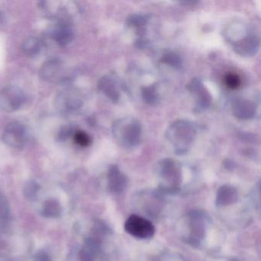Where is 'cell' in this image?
I'll use <instances>...</instances> for the list:
<instances>
[{
    "label": "cell",
    "mask_w": 261,
    "mask_h": 261,
    "mask_svg": "<svg viewBox=\"0 0 261 261\" xmlns=\"http://www.w3.org/2000/svg\"><path fill=\"white\" fill-rule=\"evenodd\" d=\"M98 87L100 91L105 93L108 97H110V99L114 101H117L118 99V94H117L115 82L112 79L108 76H105L99 81Z\"/></svg>",
    "instance_id": "9a60e30c"
},
{
    "label": "cell",
    "mask_w": 261,
    "mask_h": 261,
    "mask_svg": "<svg viewBox=\"0 0 261 261\" xmlns=\"http://www.w3.org/2000/svg\"><path fill=\"white\" fill-rule=\"evenodd\" d=\"M73 140L76 144L82 147H87L91 143V139L90 136L82 130H76L73 136Z\"/></svg>",
    "instance_id": "e0dca14e"
},
{
    "label": "cell",
    "mask_w": 261,
    "mask_h": 261,
    "mask_svg": "<svg viewBox=\"0 0 261 261\" xmlns=\"http://www.w3.org/2000/svg\"><path fill=\"white\" fill-rule=\"evenodd\" d=\"M83 105L82 95L74 88H66L55 99V107L62 115H71L79 111Z\"/></svg>",
    "instance_id": "277c9868"
},
{
    "label": "cell",
    "mask_w": 261,
    "mask_h": 261,
    "mask_svg": "<svg viewBox=\"0 0 261 261\" xmlns=\"http://www.w3.org/2000/svg\"><path fill=\"white\" fill-rule=\"evenodd\" d=\"M29 134L27 127L19 122H12L6 126L3 134V141L7 146L21 149L27 145Z\"/></svg>",
    "instance_id": "52a82bcc"
},
{
    "label": "cell",
    "mask_w": 261,
    "mask_h": 261,
    "mask_svg": "<svg viewBox=\"0 0 261 261\" xmlns=\"http://www.w3.org/2000/svg\"><path fill=\"white\" fill-rule=\"evenodd\" d=\"M108 186L114 193H121L127 186L126 177L117 166H113L108 172Z\"/></svg>",
    "instance_id": "30bf717a"
},
{
    "label": "cell",
    "mask_w": 261,
    "mask_h": 261,
    "mask_svg": "<svg viewBox=\"0 0 261 261\" xmlns=\"http://www.w3.org/2000/svg\"><path fill=\"white\" fill-rule=\"evenodd\" d=\"M140 132L141 128L140 123L134 120L124 119L114 124V137L126 146H134L138 144Z\"/></svg>",
    "instance_id": "3957f363"
},
{
    "label": "cell",
    "mask_w": 261,
    "mask_h": 261,
    "mask_svg": "<svg viewBox=\"0 0 261 261\" xmlns=\"http://www.w3.org/2000/svg\"><path fill=\"white\" fill-rule=\"evenodd\" d=\"M231 261H238V259H233V260Z\"/></svg>",
    "instance_id": "484cf974"
},
{
    "label": "cell",
    "mask_w": 261,
    "mask_h": 261,
    "mask_svg": "<svg viewBox=\"0 0 261 261\" xmlns=\"http://www.w3.org/2000/svg\"><path fill=\"white\" fill-rule=\"evenodd\" d=\"M39 6L42 15L55 22L71 23L77 12V7L71 1H42Z\"/></svg>",
    "instance_id": "6da1fadb"
},
{
    "label": "cell",
    "mask_w": 261,
    "mask_h": 261,
    "mask_svg": "<svg viewBox=\"0 0 261 261\" xmlns=\"http://www.w3.org/2000/svg\"><path fill=\"white\" fill-rule=\"evenodd\" d=\"M143 97L149 103H153L155 100V90L152 87L146 88L143 91Z\"/></svg>",
    "instance_id": "7402d4cb"
},
{
    "label": "cell",
    "mask_w": 261,
    "mask_h": 261,
    "mask_svg": "<svg viewBox=\"0 0 261 261\" xmlns=\"http://www.w3.org/2000/svg\"><path fill=\"white\" fill-rule=\"evenodd\" d=\"M43 48V43L36 37H29L24 41L22 49L28 57H37Z\"/></svg>",
    "instance_id": "4fadbf2b"
},
{
    "label": "cell",
    "mask_w": 261,
    "mask_h": 261,
    "mask_svg": "<svg viewBox=\"0 0 261 261\" xmlns=\"http://www.w3.org/2000/svg\"><path fill=\"white\" fill-rule=\"evenodd\" d=\"M62 208L60 202L55 198H49L42 206V215L45 218H56L62 215Z\"/></svg>",
    "instance_id": "5bb4252c"
},
{
    "label": "cell",
    "mask_w": 261,
    "mask_h": 261,
    "mask_svg": "<svg viewBox=\"0 0 261 261\" xmlns=\"http://www.w3.org/2000/svg\"><path fill=\"white\" fill-rule=\"evenodd\" d=\"M36 261H51V258L45 252L39 251L36 256Z\"/></svg>",
    "instance_id": "603a6c76"
},
{
    "label": "cell",
    "mask_w": 261,
    "mask_h": 261,
    "mask_svg": "<svg viewBox=\"0 0 261 261\" xmlns=\"http://www.w3.org/2000/svg\"><path fill=\"white\" fill-rule=\"evenodd\" d=\"M233 111L237 117L248 119L253 117L254 108L250 102L247 100H238L233 105Z\"/></svg>",
    "instance_id": "2e32d148"
},
{
    "label": "cell",
    "mask_w": 261,
    "mask_h": 261,
    "mask_svg": "<svg viewBox=\"0 0 261 261\" xmlns=\"http://www.w3.org/2000/svg\"><path fill=\"white\" fill-rule=\"evenodd\" d=\"M76 130L77 129H74V128L71 125L63 126L58 134V140L61 142H65L69 140L71 137L73 138V136Z\"/></svg>",
    "instance_id": "ffe728a7"
},
{
    "label": "cell",
    "mask_w": 261,
    "mask_h": 261,
    "mask_svg": "<svg viewBox=\"0 0 261 261\" xmlns=\"http://www.w3.org/2000/svg\"><path fill=\"white\" fill-rule=\"evenodd\" d=\"M39 189L40 188L36 181H29L24 187V194H25V198H28L29 200H34L37 196Z\"/></svg>",
    "instance_id": "ac0fdd59"
},
{
    "label": "cell",
    "mask_w": 261,
    "mask_h": 261,
    "mask_svg": "<svg viewBox=\"0 0 261 261\" xmlns=\"http://www.w3.org/2000/svg\"><path fill=\"white\" fill-rule=\"evenodd\" d=\"M103 259V247L97 238H89L80 252L81 261H102Z\"/></svg>",
    "instance_id": "9c48e42d"
},
{
    "label": "cell",
    "mask_w": 261,
    "mask_h": 261,
    "mask_svg": "<svg viewBox=\"0 0 261 261\" xmlns=\"http://www.w3.org/2000/svg\"><path fill=\"white\" fill-rule=\"evenodd\" d=\"M162 174L163 178H165L166 181H170V185L172 186L171 188H177L180 181V175L178 168L173 162L166 161L163 163Z\"/></svg>",
    "instance_id": "8fae6325"
},
{
    "label": "cell",
    "mask_w": 261,
    "mask_h": 261,
    "mask_svg": "<svg viewBox=\"0 0 261 261\" xmlns=\"http://www.w3.org/2000/svg\"><path fill=\"white\" fill-rule=\"evenodd\" d=\"M48 38L61 47H65L72 42L74 32L70 22H55L47 31Z\"/></svg>",
    "instance_id": "ba28073f"
},
{
    "label": "cell",
    "mask_w": 261,
    "mask_h": 261,
    "mask_svg": "<svg viewBox=\"0 0 261 261\" xmlns=\"http://www.w3.org/2000/svg\"><path fill=\"white\" fill-rule=\"evenodd\" d=\"M125 230L134 238L138 239H149L155 234V227L149 220L133 215L129 216L124 224Z\"/></svg>",
    "instance_id": "8992f818"
},
{
    "label": "cell",
    "mask_w": 261,
    "mask_h": 261,
    "mask_svg": "<svg viewBox=\"0 0 261 261\" xmlns=\"http://www.w3.org/2000/svg\"><path fill=\"white\" fill-rule=\"evenodd\" d=\"M4 20H5V16L2 11H0V25L4 23Z\"/></svg>",
    "instance_id": "d4e9b609"
},
{
    "label": "cell",
    "mask_w": 261,
    "mask_h": 261,
    "mask_svg": "<svg viewBox=\"0 0 261 261\" xmlns=\"http://www.w3.org/2000/svg\"><path fill=\"white\" fill-rule=\"evenodd\" d=\"M25 100V94L20 88L15 85L6 87L0 91V110L4 112H15L22 108Z\"/></svg>",
    "instance_id": "5b68a950"
},
{
    "label": "cell",
    "mask_w": 261,
    "mask_h": 261,
    "mask_svg": "<svg viewBox=\"0 0 261 261\" xmlns=\"http://www.w3.org/2000/svg\"><path fill=\"white\" fill-rule=\"evenodd\" d=\"M224 82H225L226 86L230 89H237L241 85V79L237 74H233V73L226 75Z\"/></svg>",
    "instance_id": "44dd1931"
},
{
    "label": "cell",
    "mask_w": 261,
    "mask_h": 261,
    "mask_svg": "<svg viewBox=\"0 0 261 261\" xmlns=\"http://www.w3.org/2000/svg\"><path fill=\"white\" fill-rule=\"evenodd\" d=\"M10 209L8 201L4 195H0V222H4L10 217Z\"/></svg>",
    "instance_id": "d6986e66"
},
{
    "label": "cell",
    "mask_w": 261,
    "mask_h": 261,
    "mask_svg": "<svg viewBox=\"0 0 261 261\" xmlns=\"http://www.w3.org/2000/svg\"><path fill=\"white\" fill-rule=\"evenodd\" d=\"M39 74L44 81L51 83H67L71 79V70L59 58L47 60L41 67Z\"/></svg>",
    "instance_id": "7a4b0ae2"
},
{
    "label": "cell",
    "mask_w": 261,
    "mask_h": 261,
    "mask_svg": "<svg viewBox=\"0 0 261 261\" xmlns=\"http://www.w3.org/2000/svg\"><path fill=\"white\" fill-rule=\"evenodd\" d=\"M238 192L232 186H224L220 188L217 194L216 203L219 206H225L235 202Z\"/></svg>",
    "instance_id": "7c38bea8"
},
{
    "label": "cell",
    "mask_w": 261,
    "mask_h": 261,
    "mask_svg": "<svg viewBox=\"0 0 261 261\" xmlns=\"http://www.w3.org/2000/svg\"><path fill=\"white\" fill-rule=\"evenodd\" d=\"M165 61L169 62V64L170 63L171 65H176V66H178V63H179V62H177V61H178V59L175 57V55H167Z\"/></svg>",
    "instance_id": "cb8c5ba5"
}]
</instances>
